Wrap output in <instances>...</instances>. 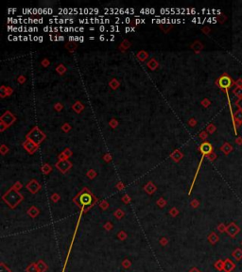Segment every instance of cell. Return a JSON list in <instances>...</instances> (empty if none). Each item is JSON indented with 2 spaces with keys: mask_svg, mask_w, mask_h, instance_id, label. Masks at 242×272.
<instances>
[{
  "mask_svg": "<svg viewBox=\"0 0 242 272\" xmlns=\"http://www.w3.org/2000/svg\"><path fill=\"white\" fill-rule=\"evenodd\" d=\"M202 152H204V153L210 152V150H211V146L207 143L203 144V145L202 146Z\"/></svg>",
  "mask_w": 242,
  "mask_h": 272,
  "instance_id": "5",
  "label": "cell"
},
{
  "mask_svg": "<svg viewBox=\"0 0 242 272\" xmlns=\"http://www.w3.org/2000/svg\"><path fill=\"white\" fill-rule=\"evenodd\" d=\"M23 23H25V24H34V19H32V18H27V19H24Z\"/></svg>",
  "mask_w": 242,
  "mask_h": 272,
  "instance_id": "10",
  "label": "cell"
},
{
  "mask_svg": "<svg viewBox=\"0 0 242 272\" xmlns=\"http://www.w3.org/2000/svg\"><path fill=\"white\" fill-rule=\"evenodd\" d=\"M105 30H106V27H104V26H100V27H99V31L103 32V31H105Z\"/></svg>",
  "mask_w": 242,
  "mask_h": 272,
  "instance_id": "14",
  "label": "cell"
},
{
  "mask_svg": "<svg viewBox=\"0 0 242 272\" xmlns=\"http://www.w3.org/2000/svg\"><path fill=\"white\" fill-rule=\"evenodd\" d=\"M48 22H49L50 24H53V23H55V24H66V23L73 24L74 20L73 19H63V18L59 19L58 17H55V18H53V19H49Z\"/></svg>",
  "mask_w": 242,
  "mask_h": 272,
  "instance_id": "2",
  "label": "cell"
},
{
  "mask_svg": "<svg viewBox=\"0 0 242 272\" xmlns=\"http://www.w3.org/2000/svg\"><path fill=\"white\" fill-rule=\"evenodd\" d=\"M84 31V28L83 27H80V32H83Z\"/></svg>",
  "mask_w": 242,
  "mask_h": 272,
  "instance_id": "27",
  "label": "cell"
},
{
  "mask_svg": "<svg viewBox=\"0 0 242 272\" xmlns=\"http://www.w3.org/2000/svg\"><path fill=\"white\" fill-rule=\"evenodd\" d=\"M18 31H19V32H23L24 27H18Z\"/></svg>",
  "mask_w": 242,
  "mask_h": 272,
  "instance_id": "16",
  "label": "cell"
},
{
  "mask_svg": "<svg viewBox=\"0 0 242 272\" xmlns=\"http://www.w3.org/2000/svg\"><path fill=\"white\" fill-rule=\"evenodd\" d=\"M16 9H9L8 10V12H11V11H16Z\"/></svg>",
  "mask_w": 242,
  "mask_h": 272,
  "instance_id": "20",
  "label": "cell"
},
{
  "mask_svg": "<svg viewBox=\"0 0 242 272\" xmlns=\"http://www.w3.org/2000/svg\"><path fill=\"white\" fill-rule=\"evenodd\" d=\"M43 22H44L43 18H39V24H43Z\"/></svg>",
  "mask_w": 242,
  "mask_h": 272,
  "instance_id": "23",
  "label": "cell"
},
{
  "mask_svg": "<svg viewBox=\"0 0 242 272\" xmlns=\"http://www.w3.org/2000/svg\"><path fill=\"white\" fill-rule=\"evenodd\" d=\"M38 36H33V41H38Z\"/></svg>",
  "mask_w": 242,
  "mask_h": 272,
  "instance_id": "26",
  "label": "cell"
},
{
  "mask_svg": "<svg viewBox=\"0 0 242 272\" xmlns=\"http://www.w3.org/2000/svg\"><path fill=\"white\" fill-rule=\"evenodd\" d=\"M133 31H135V28H134V27H132V32H133Z\"/></svg>",
  "mask_w": 242,
  "mask_h": 272,
  "instance_id": "28",
  "label": "cell"
},
{
  "mask_svg": "<svg viewBox=\"0 0 242 272\" xmlns=\"http://www.w3.org/2000/svg\"><path fill=\"white\" fill-rule=\"evenodd\" d=\"M145 19H140V18H136L135 19V23L136 24H141V23H144L145 24Z\"/></svg>",
  "mask_w": 242,
  "mask_h": 272,
  "instance_id": "12",
  "label": "cell"
},
{
  "mask_svg": "<svg viewBox=\"0 0 242 272\" xmlns=\"http://www.w3.org/2000/svg\"><path fill=\"white\" fill-rule=\"evenodd\" d=\"M77 201L80 206H88L92 203V196L87 192H84L77 199Z\"/></svg>",
  "mask_w": 242,
  "mask_h": 272,
  "instance_id": "1",
  "label": "cell"
},
{
  "mask_svg": "<svg viewBox=\"0 0 242 272\" xmlns=\"http://www.w3.org/2000/svg\"><path fill=\"white\" fill-rule=\"evenodd\" d=\"M44 31H45V32H54V27L47 26V27H44Z\"/></svg>",
  "mask_w": 242,
  "mask_h": 272,
  "instance_id": "7",
  "label": "cell"
},
{
  "mask_svg": "<svg viewBox=\"0 0 242 272\" xmlns=\"http://www.w3.org/2000/svg\"><path fill=\"white\" fill-rule=\"evenodd\" d=\"M22 12H23L24 14H31V15H33V9H32V8L23 9V10H22Z\"/></svg>",
  "mask_w": 242,
  "mask_h": 272,
  "instance_id": "6",
  "label": "cell"
},
{
  "mask_svg": "<svg viewBox=\"0 0 242 272\" xmlns=\"http://www.w3.org/2000/svg\"><path fill=\"white\" fill-rule=\"evenodd\" d=\"M131 31H132V27H127L126 28H125V32H126V33H128V32H131Z\"/></svg>",
  "mask_w": 242,
  "mask_h": 272,
  "instance_id": "15",
  "label": "cell"
},
{
  "mask_svg": "<svg viewBox=\"0 0 242 272\" xmlns=\"http://www.w3.org/2000/svg\"><path fill=\"white\" fill-rule=\"evenodd\" d=\"M219 85L223 88H227L231 85V80L229 79L228 77H223L219 80Z\"/></svg>",
  "mask_w": 242,
  "mask_h": 272,
  "instance_id": "3",
  "label": "cell"
},
{
  "mask_svg": "<svg viewBox=\"0 0 242 272\" xmlns=\"http://www.w3.org/2000/svg\"><path fill=\"white\" fill-rule=\"evenodd\" d=\"M38 42H40V43L43 42V36H39V38H38Z\"/></svg>",
  "mask_w": 242,
  "mask_h": 272,
  "instance_id": "21",
  "label": "cell"
},
{
  "mask_svg": "<svg viewBox=\"0 0 242 272\" xmlns=\"http://www.w3.org/2000/svg\"><path fill=\"white\" fill-rule=\"evenodd\" d=\"M89 39H90V40H94V39H95V37H90Z\"/></svg>",
  "mask_w": 242,
  "mask_h": 272,
  "instance_id": "29",
  "label": "cell"
},
{
  "mask_svg": "<svg viewBox=\"0 0 242 272\" xmlns=\"http://www.w3.org/2000/svg\"><path fill=\"white\" fill-rule=\"evenodd\" d=\"M27 40H30V38L27 36H24V41H27Z\"/></svg>",
  "mask_w": 242,
  "mask_h": 272,
  "instance_id": "25",
  "label": "cell"
},
{
  "mask_svg": "<svg viewBox=\"0 0 242 272\" xmlns=\"http://www.w3.org/2000/svg\"><path fill=\"white\" fill-rule=\"evenodd\" d=\"M130 22H131V19H130L129 17H126V18H125V20L123 21L122 23H123V24H124V23H126V24H129V23H130Z\"/></svg>",
  "mask_w": 242,
  "mask_h": 272,
  "instance_id": "13",
  "label": "cell"
},
{
  "mask_svg": "<svg viewBox=\"0 0 242 272\" xmlns=\"http://www.w3.org/2000/svg\"><path fill=\"white\" fill-rule=\"evenodd\" d=\"M38 30L39 29H38V27H30L27 31H29V32H36V31H38Z\"/></svg>",
  "mask_w": 242,
  "mask_h": 272,
  "instance_id": "11",
  "label": "cell"
},
{
  "mask_svg": "<svg viewBox=\"0 0 242 272\" xmlns=\"http://www.w3.org/2000/svg\"><path fill=\"white\" fill-rule=\"evenodd\" d=\"M110 31L111 32H113V31H116V32H118L119 31V27H117V26H111L110 27Z\"/></svg>",
  "mask_w": 242,
  "mask_h": 272,
  "instance_id": "8",
  "label": "cell"
},
{
  "mask_svg": "<svg viewBox=\"0 0 242 272\" xmlns=\"http://www.w3.org/2000/svg\"><path fill=\"white\" fill-rule=\"evenodd\" d=\"M99 40H100V41H104V40H105V36H104V35H100V36H99Z\"/></svg>",
  "mask_w": 242,
  "mask_h": 272,
  "instance_id": "17",
  "label": "cell"
},
{
  "mask_svg": "<svg viewBox=\"0 0 242 272\" xmlns=\"http://www.w3.org/2000/svg\"><path fill=\"white\" fill-rule=\"evenodd\" d=\"M83 41H84V37L80 36V42H83Z\"/></svg>",
  "mask_w": 242,
  "mask_h": 272,
  "instance_id": "22",
  "label": "cell"
},
{
  "mask_svg": "<svg viewBox=\"0 0 242 272\" xmlns=\"http://www.w3.org/2000/svg\"><path fill=\"white\" fill-rule=\"evenodd\" d=\"M134 12H135V10H133V9H132V8H129V9L125 10V13L126 14H133Z\"/></svg>",
  "mask_w": 242,
  "mask_h": 272,
  "instance_id": "9",
  "label": "cell"
},
{
  "mask_svg": "<svg viewBox=\"0 0 242 272\" xmlns=\"http://www.w3.org/2000/svg\"><path fill=\"white\" fill-rule=\"evenodd\" d=\"M140 13H144V14H155V10L151 8V9H141L140 10Z\"/></svg>",
  "mask_w": 242,
  "mask_h": 272,
  "instance_id": "4",
  "label": "cell"
},
{
  "mask_svg": "<svg viewBox=\"0 0 242 272\" xmlns=\"http://www.w3.org/2000/svg\"><path fill=\"white\" fill-rule=\"evenodd\" d=\"M68 39H69V41H75V36H69Z\"/></svg>",
  "mask_w": 242,
  "mask_h": 272,
  "instance_id": "19",
  "label": "cell"
},
{
  "mask_svg": "<svg viewBox=\"0 0 242 272\" xmlns=\"http://www.w3.org/2000/svg\"><path fill=\"white\" fill-rule=\"evenodd\" d=\"M58 40H59V41H63V40H64V37H63V36H58Z\"/></svg>",
  "mask_w": 242,
  "mask_h": 272,
  "instance_id": "18",
  "label": "cell"
},
{
  "mask_svg": "<svg viewBox=\"0 0 242 272\" xmlns=\"http://www.w3.org/2000/svg\"><path fill=\"white\" fill-rule=\"evenodd\" d=\"M18 40H19L18 36H13V41H18Z\"/></svg>",
  "mask_w": 242,
  "mask_h": 272,
  "instance_id": "24",
  "label": "cell"
}]
</instances>
